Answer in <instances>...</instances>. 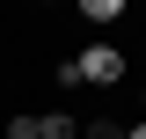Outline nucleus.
I'll return each mask as SVG.
<instances>
[{"instance_id": "nucleus-1", "label": "nucleus", "mask_w": 146, "mask_h": 139, "mask_svg": "<svg viewBox=\"0 0 146 139\" xmlns=\"http://www.w3.org/2000/svg\"><path fill=\"white\" fill-rule=\"evenodd\" d=\"M73 66H80V81H88V88H117V81L131 73V51H124V44H110V37H95V44L73 51Z\"/></svg>"}, {"instance_id": "nucleus-2", "label": "nucleus", "mask_w": 146, "mask_h": 139, "mask_svg": "<svg viewBox=\"0 0 146 139\" xmlns=\"http://www.w3.org/2000/svg\"><path fill=\"white\" fill-rule=\"evenodd\" d=\"M73 15L88 22V29H110V22H124V15H131V0H73Z\"/></svg>"}, {"instance_id": "nucleus-3", "label": "nucleus", "mask_w": 146, "mask_h": 139, "mask_svg": "<svg viewBox=\"0 0 146 139\" xmlns=\"http://www.w3.org/2000/svg\"><path fill=\"white\" fill-rule=\"evenodd\" d=\"M44 139H80V110H73V103L44 110Z\"/></svg>"}, {"instance_id": "nucleus-4", "label": "nucleus", "mask_w": 146, "mask_h": 139, "mask_svg": "<svg viewBox=\"0 0 146 139\" xmlns=\"http://www.w3.org/2000/svg\"><path fill=\"white\" fill-rule=\"evenodd\" d=\"M0 139H44V110H15L0 124Z\"/></svg>"}, {"instance_id": "nucleus-5", "label": "nucleus", "mask_w": 146, "mask_h": 139, "mask_svg": "<svg viewBox=\"0 0 146 139\" xmlns=\"http://www.w3.org/2000/svg\"><path fill=\"white\" fill-rule=\"evenodd\" d=\"M51 81H58V95H73V88H88V81H80V66H73V51H66V59H51Z\"/></svg>"}, {"instance_id": "nucleus-6", "label": "nucleus", "mask_w": 146, "mask_h": 139, "mask_svg": "<svg viewBox=\"0 0 146 139\" xmlns=\"http://www.w3.org/2000/svg\"><path fill=\"white\" fill-rule=\"evenodd\" d=\"M131 124H117V117H80V139H124Z\"/></svg>"}, {"instance_id": "nucleus-7", "label": "nucleus", "mask_w": 146, "mask_h": 139, "mask_svg": "<svg viewBox=\"0 0 146 139\" xmlns=\"http://www.w3.org/2000/svg\"><path fill=\"white\" fill-rule=\"evenodd\" d=\"M124 139H146V117H139V124H131V132H124Z\"/></svg>"}, {"instance_id": "nucleus-8", "label": "nucleus", "mask_w": 146, "mask_h": 139, "mask_svg": "<svg viewBox=\"0 0 146 139\" xmlns=\"http://www.w3.org/2000/svg\"><path fill=\"white\" fill-rule=\"evenodd\" d=\"M139 117H146V88H139Z\"/></svg>"}, {"instance_id": "nucleus-9", "label": "nucleus", "mask_w": 146, "mask_h": 139, "mask_svg": "<svg viewBox=\"0 0 146 139\" xmlns=\"http://www.w3.org/2000/svg\"><path fill=\"white\" fill-rule=\"evenodd\" d=\"M44 7H66V0H44Z\"/></svg>"}, {"instance_id": "nucleus-10", "label": "nucleus", "mask_w": 146, "mask_h": 139, "mask_svg": "<svg viewBox=\"0 0 146 139\" xmlns=\"http://www.w3.org/2000/svg\"><path fill=\"white\" fill-rule=\"evenodd\" d=\"M131 7H139V0H131Z\"/></svg>"}]
</instances>
